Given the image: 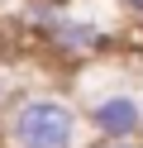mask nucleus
Wrapping results in <instances>:
<instances>
[{
	"mask_svg": "<svg viewBox=\"0 0 143 148\" xmlns=\"http://www.w3.org/2000/svg\"><path fill=\"white\" fill-rule=\"evenodd\" d=\"M5 148H91V124L72 91H24L0 110Z\"/></svg>",
	"mask_w": 143,
	"mask_h": 148,
	"instance_id": "nucleus-1",
	"label": "nucleus"
},
{
	"mask_svg": "<svg viewBox=\"0 0 143 148\" xmlns=\"http://www.w3.org/2000/svg\"><path fill=\"white\" fill-rule=\"evenodd\" d=\"M114 5H119L129 19H143V0H114Z\"/></svg>",
	"mask_w": 143,
	"mask_h": 148,
	"instance_id": "nucleus-2",
	"label": "nucleus"
},
{
	"mask_svg": "<svg viewBox=\"0 0 143 148\" xmlns=\"http://www.w3.org/2000/svg\"><path fill=\"white\" fill-rule=\"evenodd\" d=\"M0 5H5V10H10V5H19V0H0Z\"/></svg>",
	"mask_w": 143,
	"mask_h": 148,
	"instance_id": "nucleus-3",
	"label": "nucleus"
}]
</instances>
